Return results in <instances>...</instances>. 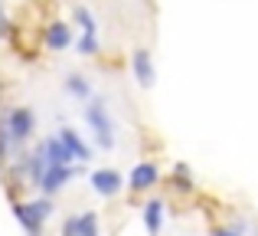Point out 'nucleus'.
<instances>
[{
	"instance_id": "1",
	"label": "nucleus",
	"mask_w": 258,
	"mask_h": 236,
	"mask_svg": "<svg viewBox=\"0 0 258 236\" xmlns=\"http://www.w3.org/2000/svg\"><path fill=\"white\" fill-rule=\"evenodd\" d=\"M85 121L92 125V131H95V138H98V145L101 148H114V125H111V118H108V109H105V99H88V105H85Z\"/></svg>"
},
{
	"instance_id": "2",
	"label": "nucleus",
	"mask_w": 258,
	"mask_h": 236,
	"mask_svg": "<svg viewBox=\"0 0 258 236\" xmlns=\"http://www.w3.org/2000/svg\"><path fill=\"white\" fill-rule=\"evenodd\" d=\"M33 128H36V115H33L30 105H17L4 115V131L10 138V145H23L33 134Z\"/></svg>"
},
{
	"instance_id": "3",
	"label": "nucleus",
	"mask_w": 258,
	"mask_h": 236,
	"mask_svg": "<svg viewBox=\"0 0 258 236\" xmlns=\"http://www.w3.org/2000/svg\"><path fill=\"white\" fill-rule=\"evenodd\" d=\"M13 217L20 220V226L26 230V236H43L46 217L36 210V204H33V200H26V204H13Z\"/></svg>"
},
{
	"instance_id": "4",
	"label": "nucleus",
	"mask_w": 258,
	"mask_h": 236,
	"mask_svg": "<svg viewBox=\"0 0 258 236\" xmlns=\"http://www.w3.org/2000/svg\"><path fill=\"white\" fill-rule=\"evenodd\" d=\"M124 187V177L111 167H101V171H92V191L101 194V197H114V194Z\"/></svg>"
},
{
	"instance_id": "5",
	"label": "nucleus",
	"mask_w": 258,
	"mask_h": 236,
	"mask_svg": "<svg viewBox=\"0 0 258 236\" xmlns=\"http://www.w3.org/2000/svg\"><path fill=\"white\" fill-rule=\"evenodd\" d=\"M131 72H134V79H138V85H144V89L154 85L157 72H154V63H151V53L147 50H134L131 53Z\"/></svg>"
},
{
	"instance_id": "6",
	"label": "nucleus",
	"mask_w": 258,
	"mask_h": 236,
	"mask_svg": "<svg viewBox=\"0 0 258 236\" xmlns=\"http://www.w3.org/2000/svg\"><path fill=\"white\" fill-rule=\"evenodd\" d=\"M157 180H160V167L154 161H141V164H134L127 184H131V191H151Z\"/></svg>"
},
{
	"instance_id": "7",
	"label": "nucleus",
	"mask_w": 258,
	"mask_h": 236,
	"mask_svg": "<svg viewBox=\"0 0 258 236\" xmlns=\"http://www.w3.org/2000/svg\"><path fill=\"white\" fill-rule=\"evenodd\" d=\"M43 148H46V164H49V167H72V161H76L69 154V148L62 145V138H59V134H56V138L49 134V138L43 141Z\"/></svg>"
},
{
	"instance_id": "8",
	"label": "nucleus",
	"mask_w": 258,
	"mask_h": 236,
	"mask_svg": "<svg viewBox=\"0 0 258 236\" xmlns=\"http://www.w3.org/2000/svg\"><path fill=\"white\" fill-rule=\"evenodd\" d=\"M43 43L49 46V50H66V46L72 43L69 23H62V20H52V23L46 26V33H43Z\"/></svg>"
},
{
	"instance_id": "9",
	"label": "nucleus",
	"mask_w": 258,
	"mask_h": 236,
	"mask_svg": "<svg viewBox=\"0 0 258 236\" xmlns=\"http://www.w3.org/2000/svg\"><path fill=\"white\" fill-rule=\"evenodd\" d=\"M72 174H76L72 167H49V171H46V177H43V184H39L43 197H52V194H59L66 184H69Z\"/></svg>"
},
{
	"instance_id": "10",
	"label": "nucleus",
	"mask_w": 258,
	"mask_h": 236,
	"mask_svg": "<svg viewBox=\"0 0 258 236\" xmlns=\"http://www.w3.org/2000/svg\"><path fill=\"white\" fill-rule=\"evenodd\" d=\"M59 138H62V145L69 148V154L79 161V164H85V161H92V148L85 145L82 138H79V131H72V128H62L59 131Z\"/></svg>"
},
{
	"instance_id": "11",
	"label": "nucleus",
	"mask_w": 258,
	"mask_h": 236,
	"mask_svg": "<svg viewBox=\"0 0 258 236\" xmlns=\"http://www.w3.org/2000/svg\"><path fill=\"white\" fill-rule=\"evenodd\" d=\"M144 226H147V233L151 236H157L160 233V226H164V200H147L144 204Z\"/></svg>"
},
{
	"instance_id": "12",
	"label": "nucleus",
	"mask_w": 258,
	"mask_h": 236,
	"mask_svg": "<svg viewBox=\"0 0 258 236\" xmlns=\"http://www.w3.org/2000/svg\"><path fill=\"white\" fill-rule=\"evenodd\" d=\"M66 92H69V96H76V99H85V102H88V99H95L88 79L79 76V72H69V76H66Z\"/></svg>"
},
{
	"instance_id": "13",
	"label": "nucleus",
	"mask_w": 258,
	"mask_h": 236,
	"mask_svg": "<svg viewBox=\"0 0 258 236\" xmlns=\"http://www.w3.org/2000/svg\"><path fill=\"white\" fill-rule=\"evenodd\" d=\"M72 17H76V23H79V26H82V36H98V20L92 17V10H88V7L76 4Z\"/></svg>"
},
{
	"instance_id": "14",
	"label": "nucleus",
	"mask_w": 258,
	"mask_h": 236,
	"mask_svg": "<svg viewBox=\"0 0 258 236\" xmlns=\"http://www.w3.org/2000/svg\"><path fill=\"white\" fill-rule=\"evenodd\" d=\"M79 236H98V213L95 210L79 213Z\"/></svg>"
},
{
	"instance_id": "15",
	"label": "nucleus",
	"mask_w": 258,
	"mask_h": 236,
	"mask_svg": "<svg viewBox=\"0 0 258 236\" xmlns=\"http://www.w3.org/2000/svg\"><path fill=\"white\" fill-rule=\"evenodd\" d=\"M173 180H176V191H193V177H189V167L186 164H180V161H176V164H173Z\"/></svg>"
},
{
	"instance_id": "16",
	"label": "nucleus",
	"mask_w": 258,
	"mask_h": 236,
	"mask_svg": "<svg viewBox=\"0 0 258 236\" xmlns=\"http://www.w3.org/2000/svg\"><path fill=\"white\" fill-rule=\"evenodd\" d=\"M79 53L82 56H95L98 53V36H79Z\"/></svg>"
},
{
	"instance_id": "17",
	"label": "nucleus",
	"mask_w": 258,
	"mask_h": 236,
	"mask_svg": "<svg viewBox=\"0 0 258 236\" xmlns=\"http://www.w3.org/2000/svg\"><path fill=\"white\" fill-rule=\"evenodd\" d=\"M62 236H79V213H76V217H66V223H62Z\"/></svg>"
},
{
	"instance_id": "18",
	"label": "nucleus",
	"mask_w": 258,
	"mask_h": 236,
	"mask_svg": "<svg viewBox=\"0 0 258 236\" xmlns=\"http://www.w3.org/2000/svg\"><path fill=\"white\" fill-rule=\"evenodd\" d=\"M7 148H10V138H7L4 125H0V164H4V161H7Z\"/></svg>"
},
{
	"instance_id": "19",
	"label": "nucleus",
	"mask_w": 258,
	"mask_h": 236,
	"mask_svg": "<svg viewBox=\"0 0 258 236\" xmlns=\"http://www.w3.org/2000/svg\"><path fill=\"white\" fill-rule=\"evenodd\" d=\"M213 236H239V233H232V230H213Z\"/></svg>"
}]
</instances>
